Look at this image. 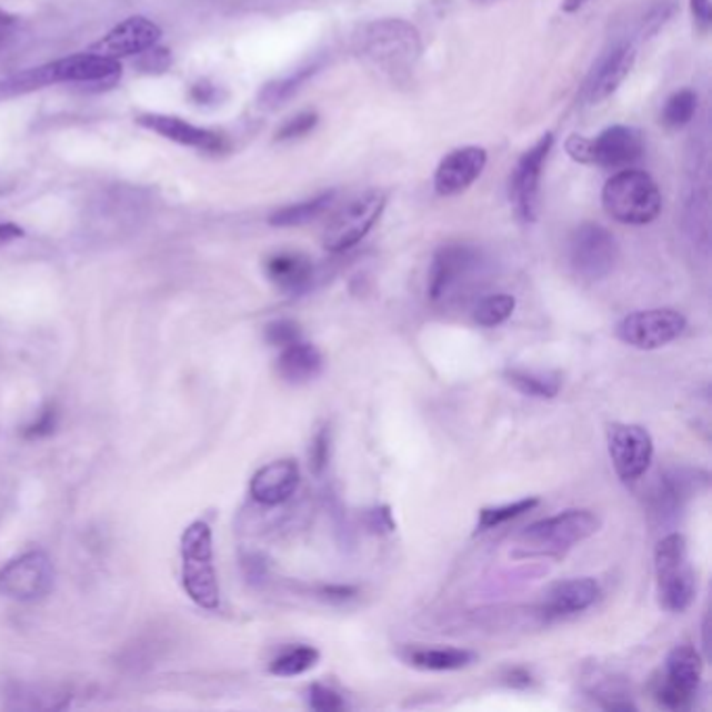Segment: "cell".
Listing matches in <instances>:
<instances>
[{"instance_id": "40", "label": "cell", "mask_w": 712, "mask_h": 712, "mask_svg": "<svg viewBox=\"0 0 712 712\" xmlns=\"http://www.w3.org/2000/svg\"><path fill=\"white\" fill-rule=\"evenodd\" d=\"M692 16L700 30H709L712 21L711 0H690Z\"/></svg>"}, {"instance_id": "31", "label": "cell", "mask_w": 712, "mask_h": 712, "mask_svg": "<svg viewBox=\"0 0 712 712\" xmlns=\"http://www.w3.org/2000/svg\"><path fill=\"white\" fill-rule=\"evenodd\" d=\"M538 498H524V500L512 502V504L495 505V508H483V510H481V514H479V524H477V529H479V531L498 529V527H502L505 522L514 521V519H519L522 514L531 512L533 508H538Z\"/></svg>"}, {"instance_id": "34", "label": "cell", "mask_w": 712, "mask_h": 712, "mask_svg": "<svg viewBox=\"0 0 712 712\" xmlns=\"http://www.w3.org/2000/svg\"><path fill=\"white\" fill-rule=\"evenodd\" d=\"M331 460V429L322 427L313 437L312 450H310V467L313 474H322L329 467Z\"/></svg>"}, {"instance_id": "45", "label": "cell", "mask_w": 712, "mask_h": 712, "mask_svg": "<svg viewBox=\"0 0 712 712\" xmlns=\"http://www.w3.org/2000/svg\"><path fill=\"white\" fill-rule=\"evenodd\" d=\"M590 0H562V11L564 13H574L579 9H583Z\"/></svg>"}, {"instance_id": "4", "label": "cell", "mask_w": 712, "mask_h": 712, "mask_svg": "<svg viewBox=\"0 0 712 712\" xmlns=\"http://www.w3.org/2000/svg\"><path fill=\"white\" fill-rule=\"evenodd\" d=\"M182 588L203 610L220 609V585L213 564V535L205 521H194L180 538Z\"/></svg>"}, {"instance_id": "38", "label": "cell", "mask_w": 712, "mask_h": 712, "mask_svg": "<svg viewBox=\"0 0 712 712\" xmlns=\"http://www.w3.org/2000/svg\"><path fill=\"white\" fill-rule=\"evenodd\" d=\"M368 529L374 533H384V531H393L395 522L391 519L389 508H374L368 512Z\"/></svg>"}, {"instance_id": "11", "label": "cell", "mask_w": 712, "mask_h": 712, "mask_svg": "<svg viewBox=\"0 0 712 712\" xmlns=\"http://www.w3.org/2000/svg\"><path fill=\"white\" fill-rule=\"evenodd\" d=\"M54 583V566L42 550H32L11 560L0 571V593L18 600L34 602L44 598Z\"/></svg>"}, {"instance_id": "19", "label": "cell", "mask_w": 712, "mask_h": 712, "mask_svg": "<svg viewBox=\"0 0 712 712\" xmlns=\"http://www.w3.org/2000/svg\"><path fill=\"white\" fill-rule=\"evenodd\" d=\"M299 467L295 460H277L258 470L251 479L249 493L261 505H280L295 495Z\"/></svg>"}, {"instance_id": "5", "label": "cell", "mask_w": 712, "mask_h": 712, "mask_svg": "<svg viewBox=\"0 0 712 712\" xmlns=\"http://www.w3.org/2000/svg\"><path fill=\"white\" fill-rule=\"evenodd\" d=\"M602 205L612 220L631 227H643L659 218L662 197L652 176L626 168L606 182L602 191Z\"/></svg>"}, {"instance_id": "26", "label": "cell", "mask_w": 712, "mask_h": 712, "mask_svg": "<svg viewBox=\"0 0 712 712\" xmlns=\"http://www.w3.org/2000/svg\"><path fill=\"white\" fill-rule=\"evenodd\" d=\"M337 192L329 191L313 197V199H308V201H301V203H295V205H287V208L279 209L270 215V224L272 227L279 228H291V227H303V224H310L313 220H318L327 209L331 208L332 201H334Z\"/></svg>"}, {"instance_id": "16", "label": "cell", "mask_w": 712, "mask_h": 712, "mask_svg": "<svg viewBox=\"0 0 712 712\" xmlns=\"http://www.w3.org/2000/svg\"><path fill=\"white\" fill-rule=\"evenodd\" d=\"M487 151L481 147H462L443 157L434 172V191L441 197H453L467 191L483 174Z\"/></svg>"}, {"instance_id": "42", "label": "cell", "mask_w": 712, "mask_h": 712, "mask_svg": "<svg viewBox=\"0 0 712 712\" xmlns=\"http://www.w3.org/2000/svg\"><path fill=\"white\" fill-rule=\"evenodd\" d=\"M322 593H324V598H329V600L343 602V600L353 598V595L358 593V590H355V588H349V585H329V588L322 590Z\"/></svg>"}, {"instance_id": "21", "label": "cell", "mask_w": 712, "mask_h": 712, "mask_svg": "<svg viewBox=\"0 0 712 712\" xmlns=\"http://www.w3.org/2000/svg\"><path fill=\"white\" fill-rule=\"evenodd\" d=\"M265 274L282 293L299 295L312 287L313 263L303 253L280 251L265 261Z\"/></svg>"}, {"instance_id": "36", "label": "cell", "mask_w": 712, "mask_h": 712, "mask_svg": "<svg viewBox=\"0 0 712 712\" xmlns=\"http://www.w3.org/2000/svg\"><path fill=\"white\" fill-rule=\"evenodd\" d=\"M137 63H139L140 70L147 71V73H163L172 66V54L168 49L151 47V49L140 52V59Z\"/></svg>"}, {"instance_id": "37", "label": "cell", "mask_w": 712, "mask_h": 712, "mask_svg": "<svg viewBox=\"0 0 712 712\" xmlns=\"http://www.w3.org/2000/svg\"><path fill=\"white\" fill-rule=\"evenodd\" d=\"M57 420H59L57 410H54L52 405H49V408H44V410L38 414V418H36L32 424L26 427L23 434H26L28 439H44V437L54 433Z\"/></svg>"}, {"instance_id": "32", "label": "cell", "mask_w": 712, "mask_h": 712, "mask_svg": "<svg viewBox=\"0 0 712 712\" xmlns=\"http://www.w3.org/2000/svg\"><path fill=\"white\" fill-rule=\"evenodd\" d=\"M265 341L274 348H289L301 341V329L293 320H277L265 327Z\"/></svg>"}, {"instance_id": "35", "label": "cell", "mask_w": 712, "mask_h": 712, "mask_svg": "<svg viewBox=\"0 0 712 712\" xmlns=\"http://www.w3.org/2000/svg\"><path fill=\"white\" fill-rule=\"evenodd\" d=\"M318 126V113L315 111H301L295 118L287 120V123L277 132V140H291L305 137Z\"/></svg>"}, {"instance_id": "30", "label": "cell", "mask_w": 712, "mask_h": 712, "mask_svg": "<svg viewBox=\"0 0 712 712\" xmlns=\"http://www.w3.org/2000/svg\"><path fill=\"white\" fill-rule=\"evenodd\" d=\"M698 111V94L690 88H683L671 94L662 109V123L671 130H679L694 120Z\"/></svg>"}, {"instance_id": "28", "label": "cell", "mask_w": 712, "mask_h": 712, "mask_svg": "<svg viewBox=\"0 0 712 712\" xmlns=\"http://www.w3.org/2000/svg\"><path fill=\"white\" fill-rule=\"evenodd\" d=\"M320 661V652L312 645H297L282 652L270 664V673L279 678H297L308 673Z\"/></svg>"}, {"instance_id": "23", "label": "cell", "mask_w": 712, "mask_h": 712, "mask_svg": "<svg viewBox=\"0 0 712 712\" xmlns=\"http://www.w3.org/2000/svg\"><path fill=\"white\" fill-rule=\"evenodd\" d=\"M704 662L700 652L692 645H678L669 652L664 666V681L679 688L685 694L695 695L702 681Z\"/></svg>"}, {"instance_id": "39", "label": "cell", "mask_w": 712, "mask_h": 712, "mask_svg": "<svg viewBox=\"0 0 712 712\" xmlns=\"http://www.w3.org/2000/svg\"><path fill=\"white\" fill-rule=\"evenodd\" d=\"M191 99L199 104L215 103L220 99V88L213 87L209 82H199L192 87Z\"/></svg>"}, {"instance_id": "15", "label": "cell", "mask_w": 712, "mask_h": 712, "mask_svg": "<svg viewBox=\"0 0 712 712\" xmlns=\"http://www.w3.org/2000/svg\"><path fill=\"white\" fill-rule=\"evenodd\" d=\"M635 59H638V47L631 40L619 42L610 51L604 52L585 82V90H583L585 101L590 104L606 101L610 94H614L616 88L625 82L626 76L635 66Z\"/></svg>"}, {"instance_id": "6", "label": "cell", "mask_w": 712, "mask_h": 712, "mask_svg": "<svg viewBox=\"0 0 712 712\" xmlns=\"http://www.w3.org/2000/svg\"><path fill=\"white\" fill-rule=\"evenodd\" d=\"M656 579L662 609L685 612L692 606L695 574L683 535L671 533L656 545Z\"/></svg>"}, {"instance_id": "20", "label": "cell", "mask_w": 712, "mask_h": 712, "mask_svg": "<svg viewBox=\"0 0 712 712\" xmlns=\"http://www.w3.org/2000/svg\"><path fill=\"white\" fill-rule=\"evenodd\" d=\"M600 583L591 576H579L556 583L543 598L545 616H569L591 609L600 598Z\"/></svg>"}, {"instance_id": "44", "label": "cell", "mask_w": 712, "mask_h": 712, "mask_svg": "<svg viewBox=\"0 0 712 712\" xmlns=\"http://www.w3.org/2000/svg\"><path fill=\"white\" fill-rule=\"evenodd\" d=\"M508 683H510L512 688H529V685L533 683V679H531V675H529L527 671L514 669V671H510V675H508Z\"/></svg>"}, {"instance_id": "3", "label": "cell", "mask_w": 712, "mask_h": 712, "mask_svg": "<svg viewBox=\"0 0 712 712\" xmlns=\"http://www.w3.org/2000/svg\"><path fill=\"white\" fill-rule=\"evenodd\" d=\"M600 524V517L591 510H564L521 531L514 543V556L562 558L576 543L595 535Z\"/></svg>"}, {"instance_id": "41", "label": "cell", "mask_w": 712, "mask_h": 712, "mask_svg": "<svg viewBox=\"0 0 712 712\" xmlns=\"http://www.w3.org/2000/svg\"><path fill=\"white\" fill-rule=\"evenodd\" d=\"M16 26H18V19L0 11V49L11 40V36L16 32Z\"/></svg>"}, {"instance_id": "7", "label": "cell", "mask_w": 712, "mask_h": 712, "mask_svg": "<svg viewBox=\"0 0 712 712\" xmlns=\"http://www.w3.org/2000/svg\"><path fill=\"white\" fill-rule=\"evenodd\" d=\"M387 197L381 191H368L348 205L339 209L324 230V249L331 253H343L360 243L372 227L379 222Z\"/></svg>"}, {"instance_id": "1", "label": "cell", "mask_w": 712, "mask_h": 712, "mask_svg": "<svg viewBox=\"0 0 712 712\" xmlns=\"http://www.w3.org/2000/svg\"><path fill=\"white\" fill-rule=\"evenodd\" d=\"M355 51L384 76L403 80L417 68L422 44L417 28L408 21L381 19L365 23L355 36Z\"/></svg>"}, {"instance_id": "17", "label": "cell", "mask_w": 712, "mask_h": 712, "mask_svg": "<svg viewBox=\"0 0 712 712\" xmlns=\"http://www.w3.org/2000/svg\"><path fill=\"white\" fill-rule=\"evenodd\" d=\"M159 38L161 28L151 19L130 18L116 26L101 42L92 44L90 52L120 61V57H132L156 47Z\"/></svg>"}, {"instance_id": "27", "label": "cell", "mask_w": 712, "mask_h": 712, "mask_svg": "<svg viewBox=\"0 0 712 712\" xmlns=\"http://www.w3.org/2000/svg\"><path fill=\"white\" fill-rule=\"evenodd\" d=\"M322 66H324V57L313 59L308 66L293 71L291 76L268 84L261 92V103L268 104V107H277V104L289 101L299 88L303 87L310 78H313L318 71L322 70Z\"/></svg>"}, {"instance_id": "33", "label": "cell", "mask_w": 712, "mask_h": 712, "mask_svg": "<svg viewBox=\"0 0 712 712\" xmlns=\"http://www.w3.org/2000/svg\"><path fill=\"white\" fill-rule=\"evenodd\" d=\"M308 704L312 711L318 712H339L345 709L343 698L331 688L320 685V683H313L312 688L308 690Z\"/></svg>"}, {"instance_id": "10", "label": "cell", "mask_w": 712, "mask_h": 712, "mask_svg": "<svg viewBox=\"0 0 712 712\" xmlns=\"http://www.w3.org/2000/svg\"><path fill=\"white\" fill-rule=\"evenodd\" d=\"M483 268V255L470 244H445L434 253L429 272V297L443 301L464 289Z\"/></svg>"}, {"instance_id": "14", "label": "cell", "mask_w": 712, "mask_h": 712, "mask_svg": "<svg viewBox=\"0 0 712 712\" xmlns=\"http://www.w3.org/2000/svg\"><path fill=\"white\" fill-rule=\"evenodd\" d=\"M645 153L643 134L631 126H610L595 139H590L588 163L609 170H626Z\"/></svg>"}, {"instance_id": "12", "label": "cell", "mask_w": 712, "mask_h": 712, "mask_svg": "<svg viewBox=\"0 0 712 712\" xmlns=\"http://www.w3.org/2000/svg\"><path fill=\"white\" fill-rule=\"evenodd\" d=\"M554 147V137L548 132L519 159L510 178V201L519 220L533 224L539 215V184L543 166Z\"/></svg>"}, {"instance_id": "13", "label": "cell", "mask_w": 712, "mask_h": 712, "mask_svg": "<svg viewBox=\"0 0 712 712\" xmlns=\"http://www.w3.org/2000/svg\"><path fill=\"white\" fill-rule=\"evenodd\" d=\"M609 453L619 479L631 483L650 469L654 458V441L640 424H610Z\"/></svg>"}, {"instance_id": "2", "label": "cell", "mask_w": 712, "mask_h": 712, "mask_svg": "<svg viewBox=\"0 0 712 712\" xmlns=\"http://www.w3.org/2000/svg\"><path fill=\"white\" fill-rule=\"evenodd\" d=\"M122 76V66L118 59L101 57L94 52L71 54L42 68L21 71L18 76L0 82V99L26 94L38 88L59 84V82H87V84H107L113 87Z\"/></svg>"}, {"instance_id": "29", "label": "cell", "mask_w": 712, "mask_h": 712, "mask_svg": "<svg viewBox=\"0 0 712 712\" xmlns=\"http://www.w3.org/2000/svg\"><path fill=\"white\" fill-rule=\"evenodd\" d=\"M517 310V299L508 293H495L485 297L474 308V322L485 329H495L504 324L505 320Z\"/></svg>"}, {"instance_id": "8", "label": "cell", "mask_w": 712, "mask_h": 712, "mask_svg": "<svg viewBox=\"0 0 712 712\" xmlns=\"http://www.w3.org/2000/svg\"><path fill=\"white\" fill-rule=\"evenodd\" d=\"M569 258L574 272L581 279H606L619 260V244L610 230L593 222H585L576 228L571 237Z\"/></svg>"}, {"instance_id": "18", "label": "cell", "mask_w": 712, "mask_h": 712, "mask_svg": "<svg viewBox=\"0 0 712 712\" xmlns=\"http://www.w3.org/2000/svg\"><path fill=\"white\" fill-rule=\"evenodd\" d=\"M137 122L142 128H149L157 134H161L163 139L174 140L184 147H194V149H201L208 153H222L228 149L227 139L222 134H218L213 130H205V128H197L180 118L147 113V116H140Z\"/></svg>"}, {"instance_id": "24", "label": "cell", "mask_w": 712, "mask_h": 712, "mask_svg": "<svg viewBox=\"0 0 712 712\" xmlns=\"http://www.w3.org/2000/svg\"><path fill=\"white\" fill-rule=\"evenodd\" d=\"M408 661L424 671H458L477 661V654L464 648H417Z\"/></svg>"}, {"instance_id": "22", "label": "cell", "mask_w": 712, "mask_h": 712, "mask_svg": "<svg viewBox=\"0 0 712 712\" xmlns=\"http://www.w3.org/2000/svg\"><path fill=\"white\" fill-rule=\"evenodd\" d=\"M322 353L312 343L297 341L289 348H282L277 362L280 379L291 384L310 382L322 372Z\"/></svg>"}, {"instance_id": "9", "label": "cell", "mask_w": 712, "mask_h": 712, "mask_svg": "<svg viewBox=\"0 0 712 712\" xmlns=\"http://www.w3.org/2000/svg\"><path fill=\"white\" fill-rule=\"evenodd\" d=\"M688 320L683 313L671 308L642 310L625 315L619 327L616 337L629 348L652 351L673 343L681 332L685 331Z\"/></svg>"}, {"instance_id": "25", "label": "cell", "mask_w": 712, "mask_h": 712, "mask_svg": "<svg viewBox=\"0 0 712 712\" xmlns=\"http://www.w3.org/2000/svg\"><path fill=\"white\" fill-rule=\"evenodd\" d=\"M505 381L510 382L517 391L529 398L538 400H552L560 393L562 379L558 372H543V370H527V368H510L505 372Z\"/></svg>"}, {"instance_id": "43", "label": "cell", "mask_w": 712, "mask_h": 712, "mask_svg": "<svg viewBox=\"0 0 712 712\" xmlns=\"http://www.w3.org/2000/svg\"><path fill=\"white\" fill-rule=\"evenodd\" d=\"M21 237H23L21 228L11 224V222H0V244L11 243Z\"/></svg>"}]
</instances>
